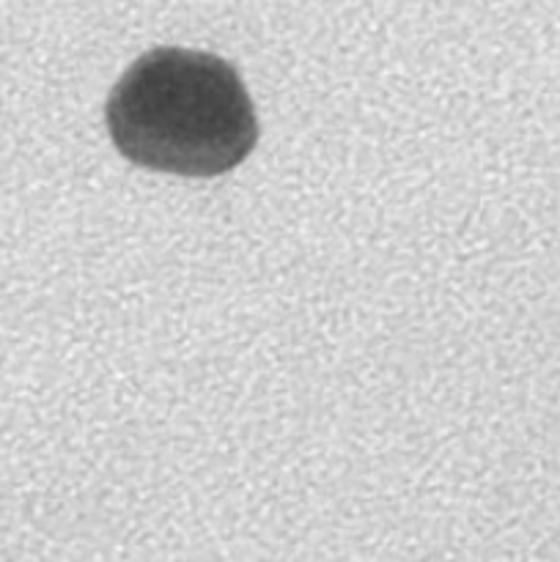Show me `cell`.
Masks as SVG:
<instances>
[{"instance_id": "1", "label": "cell", "mask_w": 560, "mask_h": 562, "mask_svg": "<svg viewBox=\"0 0 560 562\" xmlns=\"http://www.w3.org/2000/svg\"><path fill=\"white\" fill-rule=\"evenodd\" d=\"M130 162L176 176H220L247 159L258 121L239 75L212 53L157 47L115 82L104 108Z\"/></svg>"}]
</instances>
